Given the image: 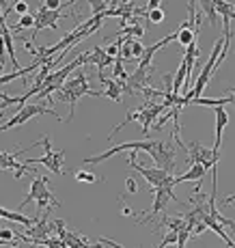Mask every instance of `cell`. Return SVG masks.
<instances>
[{
	"label": "cell",
	"mask_w": 235,
	"mask_h": 248,
	"mask_svg": "<svg viewBox=\"0 0 235 248\" xmlns=\"http://www.w3.org/2000/svg\"><path fill=\"white\" fill-rule=\"evenodd\" d=\"M47 177H35L31 184V190H28V194L24 197V201L20 203V212L24 207H28L32 201L37 203V207L39 209H47V207H61V201L52 194V190L47 188Z\"/></svg>",
	"instance_id": "obj_2"
},
{
	"label": "cell",
	"mask_w": 235,
	"mask_h": 248,
	"mask_svg": "<svg viewBox=\"0 0 235 248\" xmlns=\"http://www.w3.org/2000/svg\"><path fill=\"white\" fill-rule=\"evenodd\" d=\"M89 4H91V13H102V11H106V9L110 7V0H89Z\"/></svg>",
	"instance_id": "obj_22"
},
{
	"label": "cell",
	"mask_w": 235,
	"mask_h": 248,
	"mask_svg": "<svg viewBox=\"0 0 235 248\" xmlns=\"http://www.w3.org/2000/svg\"><path fill=\"white\" fill-rule=\"evenodd\" d=\"M41 114H52V117L61 119L56 110H52V108H46L39 102H35V104H22L20 110L13 114V117L9 119L7 123H2V125H0V132H7V130H11V127H16V125H24L26 121H31V119H35V117H41Z\"/></svg>",
	"instance_id": "obj_7"
},
{
	"label": "cell",
	"mask_w": 235,
	"mask_h": 248,
	"mask_svg": "<svg viewBox=\"0 0 235 248\" xmlns=\"http://www.w3.org/2000/svg\"><path fill=\"white\" fill-rule=\"evenodd\" d=\"M142 54H145V46L141 44V39H136V37H134V39H132V59L134 61H141Z\"/></svg>",
	"instance_id": "obj_21"
},
{
	"label": "cell",
	"mask_w": 235,
	"mask_h": 248,
	"mask_svg": "<svg viewBox=\"0 0 235 248\" xmlns=\"http://www.w3.org/2000/svg\"><path fill=\"white\" fill-rule=\"evenodd\" d=\"M76 0H69V2L61 4V9H46L41 4L37 11H32V16H35V26H32V39H37V35H39V31H43V28H52V31H59V20L61 17H65L67 9L74 4Z\"/></svg>",
	"instance_id": "obj_5"
},
{
	"label": "cell",
	"mask_w": 235,
	"mask_h": 248,
	"mask_svg": "<svg viewBox=\"0 0 235 248\" xmlns=\"http://www.w3.org/2000/svg\"><path fill=\"white\" fill-rule=\"evenodd\" d=\"M233 91H235V89H233Z\"/></svg>",
	"instance_id": "obj_34"
},
{
	"label": "cell",
	"mask_w": 235,
	"mask_h": 248,
	"mask_svg": "<svg viewBox=\"0 0 235 248\" xmlns=\"http://www.w3.org/2000/svg\"><path fill=\"white\" fill-rule=\"evenodd\" d=\"M127 164H129V169H134L138 175H142V177H145V181L151 186V190L172 179V173H169V170H164V169H160V166H153V169H147V166L138 164V162H136V151H132V154H129Z\"/></svg>",
	"instance_id": "obj_8"
},
{
	"label": "cell",
	"mask_w": 235,
	"mask_h": 248,
	"mask_svg": "<svg viewBox=\"0 0 235 248\" xmlns=\"http://www.w3.org/2000/svg\"><path fill=\"white\" fill-rule=\"evenodd\" d=\"M121 41H123V37H119V39H117V44L108 46L104 52H106V54H110V56H117V54H119V47H121Z\"/></svg>",
	"instance_id": "obj_26"
},
{
	"label": "cell",
	"mask_w": 235,
	"mask_h": 248,
	"mask_svg": "<svg viewBox=\"0 0 235 248\" xmlns=\"http://www.w3.org/2000/svg\"><path fill=\"white\" fill-rule=\"evenodd\" d=\"M43 147V155L41 158H28L26 164H43L50 173L54 175H65L63 173V160H65V151L63 149H52V138L50 136H43L41 140Z\"/></svg>",
	"instance_id": "obj_6"
},
{
	"label": "cell",
	"mask_w": 235,
	"mask_h": 248,
	"mask_svg": "<svg viewBox=\"0 0 235 248\" xmlns=\"http://www.w3.org/2000/svg\"><path fill=\"white\" fill-rule=\"evenodd\" d=\"M0 237H4V240H17V235L13 231H9V229H0Z\"/></svg>",
	"instance_id": "obj_28"
},
{
	"label": "cell",
	"mask_w": 235,
	"mask_h": 248,
	"mask_svg": "<svg viewBox=\"0 0 235 248\" xmlns=\"http://www.w3.org/2000/svg\"><path fill=\"white\" fill-rule=\"evenodd\" d=\"M214 4H216V13L222 17L224 24V41H231L233 39L231 22L235 20V2H231V0H214Z\"/></svg>",
	"instance_id": "obj_10"
},
{
	"label": "cell",
	"mask_w": 235,
	"mask_h": 248,
	"mask_svg": "<svg viewBox=\"0 0 235 248\" xmlns=\"http://www.w3.org/2000/svg\"><path fill=\"white\" fill-rule=\"evenodd\" d=\"M175 177V175H172ZM172 188H175V184H172V179L171 181H166V184H162V186H157V188H153V207H151V212H147V214H141V225H145V222H156L157 220V216H160L162 212L166 209V205H169L171 201L172 203H179V205H184L179 201V199L175 197V192H172Z\"/></svg>",
	"instance_id": "obj_3"
},
{
	"label": "cell",
	"mask_w": 235,
	"mask_h": 248,
	"mask_svg": "<svg viewBox=\"0 0 235 248\" xmlns=\"http://www.w3.org/2000/svg\"><path fill=\"white\" fill-rule=\"evenodd\" d=\"M76 181H82V184H95L97 177H95L91 170H78V173H76Z\"/></svg>",
	"instance_id": "obj_23"
},
{
	"label": "cell",
	"mask_w": 235,
	"mask_h": 248,
	"mask_svg": "<svg viewBox=\"0 0 235 248\" xmlns=\"http://www.w3.org/2000/svg\"><path fill=\"white\" fill-rule=\"evenodd\" d=\"M145 16H147V20L153 22V24H162V22H164V17H166L164 11H162L160 7H156V9H151V11H147Z\"/></svg>",
	"instance_id": "obj_20"
},
{
	"label": "cell",
	"mask_w": 235,
	"mask_h": 248,
	"mask_svg": "<svg viewBox=\"0 0 235 248\" xmlns=\"http://www.w3.org/2000/svg\"><path fill=\"white\" fill-rule=\"evenodd\" d=\"M22 154H24V149H17V151H0V170H11L16 179H22L26 173H31L32 169H28L26 162H24V164L17 162V155H22Z\"/></svg>",
	"instance_id": "obj_9"
},
{
	"label": "cell",
	"mask_w": 235,
	"mask_h": 248,
	"mask_svg": "<svg viewBox=\"0 0 235 248\" xmlns=\"http://www.w3.org/2000/svg\"><path fill=\"white\" fill-rule=\"evenodd\" d=\"M216 142H214V149L220 151V145H222V132L229 123V112L224 110V106H216Z\"/></svg>",
	"instance_id": "obj_13"
},
{
	"label": "cell",
	"mask_w": 235,
	"mask_h": 248,
	"mask_svg": "<svg viewBox=\"0 0 235 248\" xmlns=\"http://www.w3.org/2000/svg\"><path fill=\"white\" fill-rule=\"evenodd\" d=\"M84 95H91V97H102V93L91 91L89 76H86L82 69H76V74L69 76V78L63 82V87L56 91L54 95H50V97H54L52 102H67L69 104V121H71V119H74V112H76V106H78V99L84 97Z\"/></svg>",
	"instance_id": "obj_1"
},
{
	"label": "cell",
	"mask_w": 235,
	"mask_h": 248,
	"mask_svg": "<svg viewBox=\"0 0 235 248\" xmlns=\"http://www.w3.org/2000/svg\"><path fill=\"white\" fill-rule=\"evenodd\" d=\"M190 104H196V106H212V108H216V106H229V104H235V91L231 89V93L227 95L224 99H207V97H194V99H190Z\"/></svg>",
	"instance_id": "obj_16"
},
{
	"label": "cell",
	"mask_w": 235,
	"mask_h": 248,
	"mask_svg": "<svg viewBox=\"0 0 235 248\" xmlns=\"http://www.w3.org/2000/svg\"><path fill=\"white\" fill-rule=\"evenodd\" d=\"M156 7H160V0H149V2H147V11H151V9H156Z\"/></svg>",
	"instance_id": "obj_30"
},
{
	"label": "cell",
	"mask_w": 235,
	"mask_h": 248,
	"mask_svg": "<svg viewBox=\"0 0 235 248\" xmlns=\"http://www.w3.org/2000/svg\"><path fill=\"white\" fill-rule=\"evenodd\" d=\"M0 9H7V0H0Z\"/></svg>",
	"instance_id": "obj_32"
},
{
	"label": "cell",
	"mask_w": 235,
	"mask_h": 248,
	"mask_svg": "<svg viewBox=\"0 0 235 248\" xmlns=\"http://www.w3.org/2000/svg\"><path fill=\"white\" fill-rule=\"evenodd\" d=\"M169 244H177V231H172V229H169V233L164 235V240L160 242V248H164V246H169Z\"/></svg>",
	"instance_id": "obj_24"
},
{
	"label": "cell",
	"mask_w": 235,
	"mask_h": 248,
	"mask_svg": "<svg viewBox=\"0 0 235 248\" xmlns=\"http://www.w3.org/2000/svg\"><path fill=\"white\" fill-rule=\"evenodd\" d=\"M125 61L121 59V56H117L114 59V63H112V78H117V80H127V74H125Z\"/></svg>",
	"instance_id": "obj_19"
},
{
	"label": "cell",
	"mask_w": 235,
	"mask_h": 248,
	"mask_svg": "<svg viewBox=\"0 0 235 248\" xmlns=\"http://www.w3.org/2000/svg\"><path fill=\"white\" fill-rule=\"evenodd\" d=\"M35 26V16H32V11L24 13V16H20V20H17V24L11 28V32H17L20 35V31H28V28Z\"/></svg>",
	"instance_id": "obj_18"
},
{
	"label": "cell",
	"mask_w": 235,
	"mask_h": 248,
	"mask_svg": "<svg viewBox=\"0 0 235 248\" xmlns=\"http://www.w3.org/2000/svg\"><path fill=\"white\" fill-rule=\"evenodd\" d=\"M0 246H17V240H4V237H0Z\"/></svg>",
	"instance_id": "obj_29"
},
{
	"label": "cell",
	"mask_w": 235,
	"mask_h": 248,
	"mask_svg": "<svg viewBox=\"0 0 235 248\" xmlns=\"http://www.w3.org/2000/svg\"><path fill=\"white\" fill-rule=\"evenodd\" d=\"M145 26H141V24H125V26H121L117 31V37H125V35H129V37H136V39H142L145 37Z\"/></svg>",
	"instance_id": "obj_17"
},
{
	"label": "cell",
	"mask_w": 235,
	"mask_h": 248,
	"mask_svg": "<svg viewBox=\"0 0 235 248\" xmlns=\"http://www.w3.org/2000/svg\"><path fill=\"white\" fill-rule=\"evenodd\" d=\"M102 95L104 97H108V99H112V102H121V95H123V91H121V82H119L117 78H112V80H108V78H104L102 80Z\"/></svg>",
	"instance_id": "obj_14"
},
{
	"label": "cell",
	"mask_w": 235,
	"mask_h": 248,
	"mask_svg": "<svg viewBox=\"0 0 235 248\" xmlns=\"http://www.w3.org/2000/svg\"><path fill=\"white\" fill-rule=\"evenodd\" d=\"M175 35H177V39H175V41H177V44H179L181 47H188L190 44H192V41L199 39V32H196L194 28L190 26V22H188V20H184V22L179 24V28L175 31Z\"/></svg>",
	"instance_id": "obj_12"
},
{
	"label": "cell",
	"mask_w": 235,
	"mask_h": 248,
	"mask_svg": "<svg viewBox=\"0 0 235 248\" xmlns=\"http://www.w3.org/2000/svg\"><path fill=\"white\" fill-rule=\"evenodd\" d=\"M172 138H175V142L179 147H184L186 151H188V164H203L205 169H214L216 164H218L220 160V151H216L214 147L212 149H207V147H203L201 142H190V145H186V142H181L179 138V132H172Z\"/></svg>",
	"instance_id": "obj_4"
},
{
	"label": "cell",
	"mask_w": 235,
	"mask_h": 248,
	"mask_svg": "<svg viewBox=\"0 0 235 248\" xmlns=\"http://www.w3.org/2000/svg\"><path fill=\"white\" fill-rule=\"evenodd\" d=\"M61 0H43V7L46 9H61Z\"/></svg>",
	"instance_id": "obj_27"
},
{
	"label": "cell",
	"mask_w": 235,
	"mask_h": 248,
	"mask_svg": "<svg viewBox=\"0 0 235 248\" xmlns=\"http://www.w3.org/2000/svg\"><path fill=\"white\" fill-rule=\"evenodd\" d=\"M125 186H127V192H132V194H138V192H141V188H138V181H136V179L127 177V179H125Z\"/></svg>",
	"instance_id": "obj_25"
},
{
	"label": "cell",
	"mask_w": 235,
	"mask_h": 248,
	"mask_svg": "<svg viewBox=\"0 0 235 248\" xmlns=\"http://www.w3.org/2000/svg\"><path fill=\"white\" fill-rule=\"evenodd\" d=\"M233 201H235V194H231V197H224V199H222V201H220V203H222L224 207H227V205H233Z\"/></svg>",
	"instance_id": "obj_31"
},
{
	"label": "cell",
	"mask_w": 235,
	"mask_h": 248,
	"mask_svg": "<svg viewBox=\"0 0 235 248\" xmlns=\"http://www.w3.org/2000/svg\"><path fill=\"white\" fill-rule=\"evenodd\" d=\"M0 218H4V220H9V222H17V225H24V227H32L37 222V218L24 216L20 209L11 212V209H4V207H0Z\"/></svg>",
	"instance_id": "obj_15"
},
{
	"label": "cell",
	"mask_w": 235,
	"mask_h": 248,
	"mask_svg": "<svg viewBox=\"0 0 235 248\" xmlns=\"http://www.w3.org/2000/svg\"><path fill=\"white\" fill-rule=\"evenodd\" d=\"M2 74H4V65L0 63V76H2Z\"/></svg>",
	"instance_id": "obj_33"
},
{
	"label": "cell",
	"mask_w": 235,
	"mask_h": 248,
	"mask_svg": "<svg viewBox=\"0 0 235 248\" xmlns=\"http://www.w3.org/2000/svg\"><path fill=\"white\" fill-rule=\"evenodd\" d=\"M207 175V169H205L203 164H190V169L186 170V173H181V175H177V177H172V184L175 186H179V184H184V181H201Z\"/></svg>",
	"instance_id": "obj_11"
}]
</instances>
